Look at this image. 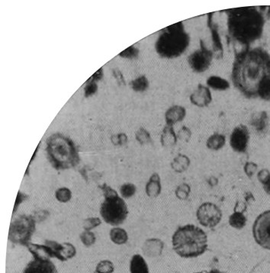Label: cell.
Segmentation results:
<instances>
[{
    "label": "cell",
    "mask_w": 270,
    "mask_h": 273,
    "mask_svg": "<svg viewBox=\"0 0 270 273\" xmlns=\"http://www.w3.org/2000/svg\"><path fill=\"white\" fill-rule=\"evenodd\" d=\"M268 8V10H261V12H262L263 15L265 17L266 19L267 18H270V6L267 7Z\"/></svg>",
    "instance_id": "7dc6e473"
},
{
    "label": "cell",
    "mask_w": 270,
    "mask_h": 273,
    "mask_svg": "<svg viewBox=\"0 0 270 273\" xmlns=\"http://www.w3.org/2000/svg\"><path fill=\"white\" fill-rule=\"evenodd\" d=\"M130 273H150L148 265L142 256L135 254L130 261Z\"/></svg>",
    "instance_id": "ffe728a7"
},
{
    "label": "cell",
    "mask_w": 270,
    "mask_h": 273,
    "mask_svg": "<svg viewBox=\"0 0 270 273\" xmlns=\"http://www.w3.org/2000/svg\"><path fill=\"white\" fill-rule=\"evenodd\" d=\"M114 271V264L109 260H101L98 263L95 270L96 273H113Z\"/></svg>",
    "instance_id": "f546056e"
},
{
    "label": "cell",
    "mask_w": 270,
    "mask_h": 273,
    "mask_svg": "<svg viewBox=\"0 0 270 273\" xmlns=\"http://www.w3.org/2000/svg\"><path fill=\"white\" fill-rule=\"evenodd\" d=\"M98 84L96 82L90 81V80H87V84L84 87V96L85 97H92L93 95L96 94V92L98 91Z\"/></svg>",
    "instance_id": "f35d334b"
},
{
    "label": "cell",
    "mask_w": 270,
    "mask_h": 273,
    "mask_svg": "<svg viewBox=\"0 0 270 273\" xmlns=\"http://www.w3.org/2000/svg\"><path fill=\"white\" fill-rule=\"evenodd\" d=\"M109 238L116 245H124L129 241V235L126 230L119 227H114L110 230Z\"/></svg>",
    "instance_id": "603a6c76"
},
{
    "label": "cell",
    "mask_w": 270,
    "mask_h": 273,
    "mask_svg": "<svg viewBox=\"0 0 270 273\" xmlns=\"http://www.w3.org/2000/svg\"><path fill=\"white\" fill-rule=\"evenodd\" d=\"M250 123L257 132L265 131L269 124L268 113L264 110L253 113Z\"/></svg>",
    "instance_id": "d6986e66"
},
{
    "label": "cell",
    "mask_w": 270,
    "mask_h": 273,
    "mask_svg": "<svg viewBox=\"0 0 270 273\" xmlns=\"http://www.w3.org/2000/svg\"></svg>",
    "instance_id": "f907efd6"
},
{
    "label": "cell",
    "mask_w": 270,
    "mask_h": 273,
    "mask_svg": "<svg viewBox=\"0 0 270 273\" xmlns=\"http://www.w3.org/2000/svg\"><path fill=\"white\" fill-rule=\"evenodd\" d=\"M119 192H120L121 197L122 198L129 199V198H132L136 194L137 188L134 184L126 183L120 187Z\"/></svg>",
    "instance_id": "1f68e13d"
},
{
    "label": "cell",
    "mask_w": 270,
    "mask_h": 273,
    "mask_svg": "<svg viewBox=\"0 0 270 273\" xmlns=\"http://www.w3.org/2000/svg\"><path fill=\"white\" fill-rule=\"evenodd\" d=\"M250 141V132L244 125H239L234 129L230 137V145L233 150L239 153L245 152Z\"/></svg>",
    "instance_id": "8fae6325"
},
{
    "label": "cell",
    "mask_w": 270,
    "mask_h": 273,
    "mask_svg": "<svg viewBox=\"0 0 270 273\" xmlns=\"http://www.w3.org/2000/svg\"><path fill=\"white\" fill-rule=\"evenodd\" d=\"M213 57L212 50L208 49L203 41H201L200 48L194 51L189 56L188 63L194 72L201 74L209 68Z\"/></svg>",
    "instance_id": "9c48e42d"
},
{
    "label": "cell",
    "mask_w": 270,
    "mask_h": 273,
    "mask_svg": "<svg viewBox=\"0 0 270 273\" xmlns=\"http://www.w3.org/2000/svg\"><path fill=\"white\" fill-rule=\"evenodd\" d=\"M257 179L263 185H266L270 181V172L268 169H261L258 174H257Z\"/></svg>",
    "instance_id": "7bdbcfd3"
},
{
    "label": "cell",
    "mask_w": 270,
    "mask_h": 273,
    "mask_svg": "<svg viewBox=\"0 0 270 273\" xmlns=\"http://www.w3.org/2000/svg\"><path fill=\"white\" fill-rule=\"evenodd\" d=\"M191 161L189 158L183 154H179L171 162V168L177 173H182L189 169Z\"/></svg>",
    "instance_id": "7402d4cb"
},
{
    "label": "cell",
    "mask_w": 270,
    "mask_h": 273,
    "mask_svg": "<svg viewBox=\"0 0 270 273\" xmlns=\"http://www.w3.org/2000/svg\"><path fill=\"white\" fill-rule=\"evenodd\" d=\"M139 54H140V51H139L138 48L132 45L126 48L124 51H122L119 54V56L122 57V58L133 60V59H137L138 57Z\"/></svg>",
    "instance_id": "8d00e7d4"
},
{
    "label": "cell",
    "mask_w": 270,
    "mask_h": 273,
    "mask_svg": "<svg viewBox=\"0 0 270 273\" xmlns=\"http://www.w3.org/2000/svg\"><path fill=\"white\" fill-rule=\"evenodd\" d=\"M253 236L258 245L270 251V210L257 217L253 226Z\"/></svg>",
    "instance_id": "ba28073f"
},
{
    "label": "cell",
    "mask_w": 270,
    "mask_h": 273,
    "mask_svg": "<svg viewBox=\"0 0 270 273\" xmlns=\"http://www.w3.org/2000/svg\"><path fill=\"white\" fill-rule=\"evenodd\" d=\"M99 188L104 196L100 208L102 220L110 226H119L126 221L129 215L127 204L124 198L107 184H103Z\"/></svg>",
    "instance_id": "8992f818"
},
{
    "label": "cell",
    "mask_w": 270,
    "mask_h": 273,
    "mask_svg": "<svg viewBox=\"0 0 270 273\" xmlns=\"http://www.w3.org/2000/svg\"><path fill=\"white\" fill-rule=\"evenodd\" d=\"M146 194L150 198H155L161 193V179L159 174L153 173L149 179L145 188Z\"/></svg>",
    "instance_id": "e0dca14e"
},
{
    "label": "cell",
    "mask_w": 270,
    "mask_h": 273,
    "mask_svg": "<svg viewBox=\"0 0 270 273\" xmlns=\"http://www.w3.org/2000/svg\"><path fill=\"white\" fill-rule=\"evenodd\" d=\"M190 192V186L187 184L184 183L177 187L175 194H176V198L180 200V201H185L189 198Z\"/></svg>",
    "instance_id": "d590c367"
},
{
    "label": "cell",
    "mask_w": 270,
    "mask_h": 273,
    "mask_svg": "<svg viewBox=\"0 0 270 273\" xmlns=\"http://www.w3.org/2000/svg\"><path fill=\"white\" fill-rule=\"evenodd\" d=\"M209 27H210L211 31H212V40H213V50L212 52L214 54V57H216L219 59L223 57L224 50L222 47V42H221V38H220L219 34L218 31L215 29V25L212 24V21H209Z\"/></svg>",
    "instance_id": "cb8c5ba5"
},
{
    "label": "cell",
    "mask_w": 270,
    "mask_h": 273,
    "mask_svg": "<svg viewBox=\"0 0 270 273\" xmlns=\"http://www.w3.org/2000/svg\"><path fill=\"white\" fill-rule=\"evenodd\" d=\"M113 74L119 86H126V80H125L124 76L121 72L120 70L117 68L113 69Z\"/></svg>",
    "instance_id": "f6af8a7d"
},
{
    "label": "cell",
    "mask_w": 270,
    "mask_h": 273,
    "mask_svg": "<svg viewBox=\"0 0 270 273\" xmlns=\"http://www.w3.org/2000/svg\"><path fill=\"white\" fill-rule=\"evenodd\" d=\"M208 273H221V272L218 271V270H212L210 272H208Z\"/></svg>",
    "instance_id": "681fc988"
},
{
    "label": "cell",
    "mask_w": 270,
    "mask_h": 273,
    "mask_svg": "<svg viewBox=\"0 0 270 273\" xmlns=\"http://www.w3.org/2000/svg\"><path fill=\"white\" fill-rule=\"evenodd\" d=\"M226 138L220 133H214L207 140L206 146L211 150L218 151L225 146Z\"/></svg>",
    "instance_id": "d4e9b609"
},
{
    "label": "cell",
    "mask_w": 270,
    "mask_h": 273,
    "mask_svg": "<svg viewBox=\"0 0 270 273\" xmlns=\"http://www.w3.org/2000/svg\"><path fill=\"white\" fill-rule=\"evenodd\" d=\"M164 244L161 240L157 238H151L146 240L142 246V252L145 257L149 258H156L163 253Z\"/></svg>",
    "instance_id": "5bb4252c"
},
{
    "label": "cell",
    "mask_w": 270,
    "mask_h": 273,
    "mask_svg": "<svg viewBox=\"0 0 270 273\" xmlns=\"http://www.w3.org/2000/svg\"><path fill=\"white\" fill-rule=\"evenodd\" d=\"M80 239L82 244L86 247H90L96 242V234L90 231H83L80 234Z\"/></svg>",
    "instance_id": "d6a6232c"
},
{
    "label": "cell",
    "mask_w": 270,
    "mask_h": 273,
    "mask_svg": "<svg viewBox=\"0 0 270 273\" xmlns=\"http://www.w3.org/2000/svg\"><path fill=\"white\" fill-rule=\"evenodd\" d=\"M178 139L182 142H188L192 137V132L187 126H182L177 133Z\"/></svg>",
    "instance_id": "ab89813d"
},
{
    "label": "cell",
    "mask_w": 270,
    "mask_h": 273,
    "mask_svg": "<svg viewBox=\"0 0 270 273\" xmlns=\"http://www.w3.org/2000/svg\"><path fill=\"white\" fill-rule=\"evenodd\" d=\"M31 215L36 222L41 223L47 219V218L50 216V212L47 210H38V211H34L33 215Z\"/></svg>",
    "instance_id": "60d3db41"
},
{
    "label": "cell",
    "mask_w": 270,
    "mask_h": 273,
    "mask_svg": "<svg viewBox=\"0 0 270 273\" xmlns=\"http://www.w3.org/2000/svg\"><path fill=\"white\" fill-rule=\"evenodd\" d=\"M45 151L48 162L55 170H69L80 163L78 147L71 138L62 133H53L48 136Z\"/></svg>",
    "instance_id": "3957f363"
},
{
    "label": "cell",
    "mask_w": 270,
    "mask_h": 273,
    "mask_svg": "<svg viewBox=\"0 0 270 273\" xmlns=\"http://www.w3.org/2000/svg\"><path fill=\"white\" fill-rule=\"evenodd\" d=\"M207 87L218 91H225L231 87V84L226 79L220 76L212 75L206 80Z\"/></svg>",
    "instance_id": "44dd1931"
},
{
    "label": "cell",
    "mask_w": 270,
    "mask_h": 273,
    "mask_svg": "<svg viewBox=\"0 0 270 273\" xmlns=\"http://www.w3.org/2000/svg\"><path fill=\"white\" fill-rule=\"evenodd\" d=\"M22 273H57L56 266L50 260H41L33 259L26 267H24Z\"/></svg>",
    "instance_id": "4fadbf2b"
},
{
    "label": "cell",
    "mask_w": 270,
    "mask_h": 273,
    "mask_svg": "<svg viewBox=\"0 0 270 273\" xmlns=\"http://www.w3.org/2000/svg\"><path fill=\"white\" fill-rule=\"evenodd\" d=\"M28 195L27 194L24 193V192H18V195H17L16 200H15V205H14L13 208V215L16 213L18 211V208L20 205H22L24 201H26L28 200Z\"/></svg>",
    "instance_id": "ee69618b"
},
{
    "label": "cell",
    "mask_w": 270,
    "mask_h": 273,
    "mask_svg": "<svg viewBox=\"0 0 270 273\" xmlns=\"http://www.w3.org/2000/svg\"><path fill=\"white\" fill-rule=\"evenodd\" d=\"M128 136L124 133H118L113 135L111 137V141L114 146H123L128 143Z\"/></svg>",
    "instance_id": "74e56055"
},
{
    "label": "cell",
    "mask_w": 270,
    "mask_h": 273,
    "mask_svg": "<svg viewBox=\"0 0 270 273\" xmlns=\"http://www.w3.org/2000/svg\"><path fill=\"white\" fill-rule=\"evenodd\" d=\"M44 244L51 248L53 254L54 255V258L61 261V254L63 251V244L57 242V241H51V240H46L44 241Z\"/></svg>",
    "instance_id": "836d02e7"
},
{
    "label": "cell",
    "mask_w": 270,
    "mask_h": 273,
    "mask_svg": "<svg viewBox=\"0 0 270 273\" xmlns=\"http://www.w3.org/2000/svg\"><path fill=\"white\" fill-rule=\"evenodd\" d=\"M177 134L175 132L173 126L166 124L160 135V143L163 147L169 148L176 146L177 142Z\"/></svg>",
    "instance_id": "ac0fdd59"
},
{
    "label": "cell",
    "mask_w": 270,
    "mask_h": 273,
    "mask_svg": "<svg viewBox=\"0 0 270 273\" xmlns=\"http://www.w3.org/2000/svg\"><path fill=\"white\" fill-rule=\"evenodd\" d=\"M257 169H258V165H257V164L254 163V162H248L244 165V172H245L247 176H248V178H250V179L255 175Z\"/></svg>",
    "instance_id": "b9f144b4"
},
{
    "label": "cell",
    "mask_w": 270,
    "mask_h": 273,
    "mask_svg": "<svg viewBox=\"0 0 270 273\" xmlns=\"http://www.w3.org/2000/svg\"><path fill=\"white\" fill-rule=\"evenodd\" d=\"M135 139L140 145H147L151 142V136L145 128L140 127L135 133Z\"/></svg>",
    "instance_id": "4dcf8cb0"
},
{
    "label": "cell",
    "mask_w": 270,
    "mask_h": 273,
    "mask_svg": "<svg viewBox=\"0 0 270 273\" xmlns=\"http://www.w3.org/2000/svg\"><path fill=\"white\" fill-rule=\"evenodd\" d=\"M54 195H55L56 200L60 203L63 204L68 203L73 197L71 190L69 189L67 187H61L56 190Z\"/></svg>",
    "instance_id": "83f0119b"
},
{
    "label": "cell",
    "mask_w": 270,
    "mask_h": 273,
    "mask_svg": "<svg viewBox=\"0 0 270 273\" xmlns=\"http://www.w3.org/2000/svg\"><path fill=\"white\" fill-rule=\"evenodd\" d=\"M37 222L32 215H21L11 221L8 239L15 245L28 247L36 231Z\"/></svg>",
    "instance_id": "52a82bcc"
},
{
    "label": "cell",
    "mask_w": 270,
    "mask_h": 273,
    "mask_svg": "<svg viewBox=\"0 0 270 273\" xmlns=\"http://www.w3.org/2000/svg\"><path fill=\"white\" fill-rule=\"evenodd\" d=\"M231 79L237 90L247 98H258L270 84V54L261 47H246L235 54Z\"/></svg>",
    "instance_id": "6da1fadb"
},
{
    "label": "cell",
    "mask_w": 270,
    "mask_h": 273,
    "mask_svg": "<svg viewBox=\"0 0 270 273\" xmlns=\"http://www.w3.org/2000/svg\"><path fill=\"white\" fill-rule=\"evenodd\" d=\"M190 41L189 33L180 21L161 30L155 43V50L163 58H176L187 50Z\"/></svg>",
    "instance_id": "5b68a950"
},
{
    "label": "cell",
    "mask_w": 270,
    "mask_h": 273,
    "mask_svg": "<svg viewBox=\"0 0 270 273\" xmlns=\"http://www.w3.org/2000/svg\"><path fill=\"white\" fill-rule=\"evenodd\" d=\"M196 217L201 225L207 228H213L222 221V210L215 204L206 202L199 207Z\"/></svg>",
    "instance_id": "30bf717a"
},
{
    "label": "cell",
    "mask_w": 270,
    "mask_h": 273,
    "mask_svg": "<svg viewBox=\"0 0 270 273\" xmlns=\"http://www.w3.org/2000/svg\"><path fill=\"white\" fill-rule=\"evenodd\" d=\"M264 191H265L266 193L270 195V181L267 184V185H264Z\"/></svg>",
    "instance_id": "c3c4849f"
},
{
    "label": "cell",
    "mask_w": 270,
    "mask_h": 273,
    "mask_svg": "<svg viewBox=\"0 0 270 273\" xmlns=\"http://www.w3.org/2000/svg\"><path fill=\"white\" fill-rule=\"evenodd\" d=\"M101 218L98 217H92L85 219L83 223V228L84 231H90L100 227L102 224Z\"/></svg>",
    "instance_id": "e575fe53"
},
{
    "label": "cell",
    "mask_w": 270,
    "mask_h": 273,
    "mask_svg": "<svg viewBox=\"0 0 270 273\" xmlns=\"http://www.w3.org/2000/svg\"><path fill=\"white\" fill-rule=\"evenodd\" d=\"M247 224V218L244 213L235 211L229 218V224L233 228L241 230Z\"/></svg>",
    "instance_id": "484cf974"
},
{
    "label": "cell",
    "mask_w": 270,
    "mask_h": 273,
    "mask_svg": "<svg viewBox=\"0 0 270 273\" xmlns=\"http://www.w3.org/2000/svg\"><path fill=\"white\" fill-rule=\"evenodd\" d=\"M229 36L241 45L250 47L261 39L264 34L266 18L256 7H241L226 11Z\"/></svg>",
    "instance_id": "7a4b0ae2"
},
{
    "label": "cell",
    "mask_w": 270,
    "mask_h": 273,
    "mask_svg": "<svg viewBox=\"0 0 270 273\" xmlns=\"http://www.w3.org/2000/svg\"><path fill=\"white\" fill-rule=\"evenodd\" d=\"M149 86H150V82L145 75L139 76L137 78L134 79L130 82V87H132V90L139 93L146 91L149 88Z\"/></svg>",
    "instance_id": "4316f807"
},
{
    "label": "cell",
    "mask_w": 270,
    "mask_h": 273,
    "mask_svg": "<svg viewBox=\"0 0 270 273\" xmlns=\"http://www.w3.org/2000/svg\"><path fill=\"white\" fill-rule=\"evenodd\" d=\"M28 252L33 256V258L36 260H50L54 258V254L50 247L44 244H31L27 247Z\"/></svg>",
    "instance_id": "2e32d148"
},
{
    "label": "cell",
    "mask_w": 270,
    "mask_h": 273,
    "mask_svg": "<svg viewBox=\"0 0 270 273\" xmlns=\"http://www.w3.org/2000/svg\"><path fill=\"white\" fill-rule=\"evenodd\" d=\"M103 75H104V73H103V67H101V68L99 69V70H98L97 71H96V72L95 73V74H93V75L92 76L90 79H89V80L93 82L100 81V80H101L102 79H103Z\"/></svg>",
    "instance_id": "bcb514c9"
},
{
    "label": "cell",
    "mask_w": 270,
    "mask_h": 273,
    "mask_svg": "<svg viewBox=\"0 0 270 273\" xmlns=\"http://www.w3.org/2000/svg\"><path fill=\"white\" fill-rule=\"evenodd\" d=\"M77 255V249L71 243H63V251L61 254V262L71 260Z\"/></svg>",
    "instance_id": "f1b7e54d"
},
{
    "label": "cell",
    "mask_w": 270,
    "mask_h": 273,
    "mask_svg": "<svg viewBox=\"0 0 270 273\" xmlns=\"http://www.w3.org/2000/svg\"><path fill=\"white\" fill-rule=\"evenodd\" d=\"M173 251L182 258H195L208 249V237L203 230L192 224L178 228L172 237Z\"/></svg>",
    "instance_id": "277c9868"
},
{
    "label": "cell",
    "mask_w": 270,
    "mask_h": 273,
    "mask_svg": "<svg viewBox=\"0 0 270 273\" xmlns=\"http://www.w3.org/2000/svg\"><path fill=\"white\" fill-rule=\"evenodd\" d=\"M186 116V110L184 106L180 105L170 106L165 113L166 124L174 126L176 123L182 121Z\"/></svg>",
    "instance_id": "9a60e30c"
},
{
    "label": "cell",
    "mask_w": 270,
    "mask_h": 273,
    "mask_svg": "<svg viewBox=\"0 0 270 273\" xmlns=\"http://www.w3.org/2000/svg\"><path fill=\"white\" fill-rule=\"evenodd\" d=\"M191 103L200 108L206 107L212 101V94L210 88L199 84L189 97Z\"/></svg>",
    "instance_id": "7c38bea8"
}]
</instances>
